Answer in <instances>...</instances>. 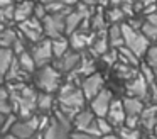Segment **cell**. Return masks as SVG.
<instances>
[{
	"instance_id": "cell-26",
	"label": "cell",
	"mask_w": 157,
	"mask_h": 139,
	"mask_svg": "<svg viewBox=\"0 0 157 139\" xmlns=\"http://www.w3.org/2000/svg\"><path fill=\"white\" fill-rule=\"evenodd\" d=\"M118 61L120 63H123V64H128V66H139V61H140V58L137 56L133 51H130L127 46H122V47H118Z\"/></svg>"
},
{
	"instance_id": "cell-22",
	"label": "cell",
	"mask_w": 157,
	"mask_h": 139,
	"mask_svg": "<svg viewBox=\"0 0 157 139\" xmlns=\"http://www.w3.org/2000/svg\"><path fill=\"white\" fill-rule=\"evenodd\" d=\"M85 20H86V17L79 10H69L68 15H66V36H69L71 32L78 31Z\"/></svg>"
},
{
	"instance_id": "cell-6",
	"label": "cell",
	"mask_w": 157,
	"mask_h": 139,
	"mask_svg": "<svg viewBox=\"0 0 157 139\" xmlns=\"http://www.w3.org/2000/svg\"><path fill=\"white\" fill-rule=\"evenodd\" d=\"M66 14H48L42 19V29H44V36L49 39H56L66 34Z\"/></svg>"
},
{
	"instance_id": "cell-1",
	"label": "cell",
	"mask_w": 157,
	"mask_h": 139,
	"mask_svg": "<svg viewBox=\"0 0 157 139\" xmlns=\"http://www.w3.org/2000/svg\"><path fill=\"white\" fill-rule=\"evenodd\" d=\"M7 88L10 93L12 112L21 119L34 115V112L37 110V93L34 88L27 87L24 81L7 83Z\"/></svg>"
},
{
	"instance_id": "cell-8",
	"label": "cell",
	"mask_w": 157,
	"mask_h": 139,
	"mask_svg": "<svg viewBox=\"0 0 157 139\" xmlns=\"http://www.w3.org/2000/svg\"><path fill=\"white\" fill-rule=\"evenodd\" d=\"M19 32L29 41V43L36 44L41 39H44V29H42V20L37 17H29V19L19 22Z\"/></svg>"
},
{
	"instance_id": "cell-10",
	"label": "cell",
	"mask_w": 157,
	"mask_h": 139,
	"mask_svg": "<svg viewBox=\"0 0 157 139\" xmlns=\"http://www.w3.org/2000/svg\"><path fill=\"white\" fill-rule=\"evenodd\" d=\"M79 61H81V53L75 49H69L68 53H64L61 58H56L54 59V64L52 66L59 71V73H64V75H69L71 71H75L78 68Z\"/></svg>"
},
{
	"instance_id": "cell-41",
	"label": "cell",
	"mask_w": 157,
	"mask_h": 139,
	"mask_svg": "<svg viewBox=\"0 0 157 139\" xmlns=\"http://www.w3.org/2000/svg\"><path fill=\"white\" fill-rule=\"evenodd\" d=\"M81 3H85V5H88V7H95V5H98V0H79Z\"/></svg>"
},
{
	"instance_id": "cell-33",
	"label": "cell",
	"mask_w": 157,
	"mask_h": 139,
	"mask_svg": "<svg viewBox=\"0 0 157 139\" xmlns=\"http://www.w3.org/2000/svg\"><path fill=\"white\" fill-rule=\"evenodd\" d=\"M0 112L2 114H10L12 112L10 93H9V88L4 85H0Z\"/></svg>"
},
{
	"instance_id": "cell-39",
	"label": "cell",
	"mask_w": 157,
	"mask_h": 139,
	"mask_svg": "<svg viewBox=\"0 0 157 139\" xmlns=\"http://www.w3.org/2000/svg\"><path fill=\"white\" fill-rule=\"evenodd\" d=\"M48 15V10H46V5L44 3H37V5L34 7V17H37V19H44V17Z\"/></svg>"
},
{
	"instance_id": "cell-49",
	"label": "cell",
	"mask_w": 157,
	"mask_h": 139,
	"mask_svg": "<svg viewBox=\"0 0 157 139\" xmlns=\"http://www.w3.org/2000/svg\"><path fill=\"white\" fill-rule=\"evenodd\" d=\"M2 81H4V76H2V75H0V85H2Z\"/></svg>"
},
{
	"instance_id": "cell-45",
	"label": "cell",
	"mask_w": 157,
	"mask_h": 139,
	"mask_svg": "<svg viewBox=\"0 0 157 139\" xmlns=\"http://www.w3.org/2000/svg\"><path fill=\"white\" fill-rule=\"evenodd\" d=\"M14 0H0V7H7V5H12Z\"/></svg>"
},
{
	"instance_id": "cell-20",
	"label": "cell",
	"mask_w": 157,
	"mask_h": 139,
	"mask_svg": "<svg viewBox=\"0 0 157 139\" xmlns=\"http://www.w3.org/2000/svg\"><path fill=\"white\" fill-rule=\"evenodd\" d=\"M106 36H108L110 47H113V49H118V47L125 46L123 31H122V26H120V24H112V26L106 29Z\"/></svg>"
},
{
	"instance_id": "cell-31",
	"label": "cell",
	"mask_w": 157,
	"mask_h": 139,
	"mask_svg": "<svg viewBox=\"0 0 157 139\" xmlns=\"http://www.w3.org/2000/svg\"><path fill=\"white\" fill-rule=\"evenodd\" d=\"M117 134L122 139H140L142 137V132H140L139 127H128L125 124L117 127Z\"/></svg>"
},
{
	"instance_id": "cell-2",
	"label": "cell",
	"mask_w": 157,
	"mask_h": 139,
	"mask_svg": "<svg viewBox=\"0 0 157 139\" xmlns=\"http://www.w3.org/2000/svg\"><path fill=\"white\" fill-rule=\"evenodd\" d=\"M85 104H86V97L83 93L81 87L73 81H66L59 87L58 90V105L63 114L66 117H69L73 121L75 115L78 114L81 108H85Z\"/></svg>"
},
{
	"instance_id": "cell-9",
	"label": "cell",
	"mask_w": 157,
	"mask_h": 139,
	"mask_svg": "<svg viewBox=\"0 0 157 139\" xmlns=\"http://www.w3.org/2000/svg\"><path fill=\"white\" fill-rule=\"evenodd\" d=\"M31 54L36 61V66H48L51 64V61L54 59V54H52V46H51V39H41L39 43H36L34 46L31 47Z\"/></svg>"
},
{
	"instance_id": "cell-34",
	"label": "cell",
	"mask_w": 157,
	"mask_h": 139,
	"mask_svg": "<svg viewBox=\"0 0 157 139\" xmlns=\"http://www.w3.org/2000/svg\"><path fill=\"white\" fill-rule=\"evenodd\" d=\"M10 20H14V3L7 7H0V22L7 26Z\"/></svg>"
},
{
	"instance_id": "cell-15",
	"label": "cell",
	"mask_w": 157,
	"mask_h": 139,
	"mask_svg": "<svg viewBox=\"0 0 157 139\" xmlns=\"http://www.w3.org/2000/svg\"><path fill=\"white\" fill-rule=\"evenodd\" d=\"M106 119H108L110 124H112L115 129L125 124L127 114H125V108H123V102L122 100H112L110 108H108V114H106Z\"/></svg>"
},
{
	"instance_id": "cell-42",
	"label": "cell",
	"mask_w": 157,
	"mask_h": 139,
	"mask_svg": "<svg viewBox=\"0 0 157 139\" xmlns=\"http://www.w3.org/2000/svg\"><path fill=\"white\" fill-rule=\"evenodd\" d=\"M100 139H122L118 134H113V132H110V134H105V136H101Z\"/></svg>"
},
{
	"instance_id": "cell-43",
	"label": "cell",
	"mask_w": 157,
	"mask_h": 139,
	"mask_svg": "<svg viewBox=\"0 0 157 139\" xmlns=\"http://www.w3.org/2000/svg\"><path fill=\"white\" fill-rule=\"evenodd\" d=\"M140 3H142V7H149V5L157 3V0H140Z\"/></svg>"
},
{
	"instance_id": "cell-5",
	"label": "cell",
	"mask_w": 157,
	"mask_h": 139,
	"mask_svg": "<svg viewBox=\"0 0 157 139\" xmlns=\"http://www.w3.org/2000/svg\"><path fill=\"white\" fill-rule=\"evenodd\" d=\"M122 31H123V39H125V46L130 51L137 54L139 58L145 56L147 49L150 46V41L145 37V34L139 29H133L128 22L122 24Z\"/></svg>"
},
{
	"instance_id": "cell-12",
	"label": "cell",
	"mask_w": 157,
	"mask_h": 139,
	"mask_svg": "<svg viewBox=\"0 0 157 139\" xmlns=\"http://www.w3.org/2000/svg\"><path fill=\"white\" fill-rule=\"evenodd\" d=\"M95 36H96V32H93V31L78 29L69 34V46H71V49L78 51V53L79 51H85L86 47L91 46Z\"/></svg>"
},
{
	"instance_id": "cell-4",
	"label": "cell",
	"mask_w": 157,
	"mask_h": 139,
	"mask_svg": "<svg viewBox=\"0 0 157 139\" xmlns=\"http://www.w3.org/2000/svg\"><path fill=\"white\" fill-rule=\"evenodd\" d=\"M34 80H36V85H37L39 90L48 92V93H54L61 87V73L52 64L37 68L34 73Z\"/></svg>"
},
{
	"instance_id": "cell-29",
	"label": "cell",
	"mask_w": 157,
	"mask_h": 139,
	"mask_svg": "<svg viewBox=\"0 0 157 139\" xmlns=\"http://www.w3.org/2000/svg\"><path fill=\"white\" fill-rule=\"evenodd\" d=\"M17 36H19V32H15L12 27H4V29H0V47H10L12 49Z\"/></svg>"
},
{
	"instance_id": "cell-32",
	"label": "cell",
	"mask_w": 157,
	"mask_h": 139,
	"mask_svg": "<svg viewBox=\"0 0 157 139\" xmlns=\"http://www.w3.org/2000/svg\"><path fill=\"white\" fill-rule=\"evenodd\" d=\"M105 15H106V20L110 24H120L123 20V17H125V12L118 5H110V9L105 12Z\"/></svg>"
},
{
	"instance_id": "cell-23",
	"label": "cell",
	"mask_w": 157,
	"mask_h": 139,
	"mask_svg": "<svg viewBox=\"0 0 157 139\" xmlns=\"http://www.w3.org/2000/svg\"><path fill=\"white\" fill-rule=\"evenodd\" d=\"M95 71H96V66H95V59H93V56L91 54L88 56V54L81 53V61H79L78 68L75 70V73L78 75V76L85 78V76H88V75L95 73Z\"/></svg>"
},
{
	"instance_id": "cell-46",
	"label": "cell",
	"mask_w": 157,
	"mask_h": 139,
	"mask_svg": "<svg viewBox=\"0 0 157 139\" xmlns=\"http://www.w3.org/2000/svg\"><path fill=\"white\" fill-rule=\"evenodd\" d=\"M7 115H9V114H2V112H0V129H2V125H4V122H5V119H7Z\"/></svg>"
},
{
	"instance_id": "cell-48",
	"label": "cell",
	"mask_w": 157,
	"mask_h": 139,
	"mask_svg": "<svg viewBox=\"0 0 157 139\" xmlns=\"http://www.w3.org/2000/svg\"><path fill=\"white\" fill-rule=\"evenodd\" d=\"M152 70H154V76H155V81H157V64H155V66H152Z\"/></svg>"
},
{
	"instance_id": "cell-44",
	"label": "cell",
	"mask_w": 157,
	"mask_h": 139,
	"mask_svg": "<svg viewBox=\"0 0 157 139\" xmlns=\"http://www.w3.org/2000/svg\"><path fill=\"white\" fill-rule=\"evenodd\" d=\"M0 139H19V137H17V136H14L12 132H7V134L0 136Z\"/></svg>"
},
{
	"instance_id": "cell-18",
	"label": "cell",
	"mask_w": 157,
	"mask_h": 139,
	"mask_svg": "<svg viewBox=\"0 0 157 139\" xmlns=\"http://www.w3.org/2000/svg\"><path fill=\"white\" fill-rule=\"evenodd\" d=\"M34 7H36V3L32 0H22V2H19L14 7V20L22 22V20L32 17L34 15Z\"/></svg>"
},
{
	"instance_id": "cell-21",
	"label": "cell",
	"mask_w": 157,
	"mask_h": 139,
	"mask_svg": "<svg viewBox=\"0 0 157 139\" xmlns=\"http://www.w3.org/2000/svg\"><path fill=\"white\" fill-rule=\"evenodd\" d=\"M140 31L145 34L149 41H157V12L145 15V20L142 22Z\"/></svg>"
},
{
	"instance_id": "cell-19",
	"label": "cell",
	"mask_w": 157,
	"mask_h": 139,
	"mask_svg": "<svg viewBox=\"0 0 157 139\" xmlns=\"http://www.w3.org/2000/svg\"><path fill=\"white\" fill-rule=\"evenodd\" d=\"M123 108H125V114L127 117H140V114H142L144 110V100H140V98L137 97H125L123 98Z\"/></svg>"
},
{
	"instance_id": "cell-38",
	"label": "cell",
	"mask_w": 157,
	"mask_h": 139,
	"mask_svg": "<svg viewBox=\"0 0 157 139\" xmlns=\"http://www.w3.org/2000/svg\"><path fill=\"white\" fill-rule=\"evenodd\" d=\"M145 63L150 64V66H155L157 64V44L149 46V49L145 53Z\"/></svg>"
},
{
	"instance_id": "cell-27",
	"label": "cell",
	"mask_w": 157,
	"mask_h": 139,
	"mask_svg": "<svg viewBox=\"0 0 157 139\" xmlns=\"http://www.w3.org/2000/svg\"><path fill=\"white\" fill-rule=\"evenodd\" d=\"M17 61H19V64H21L22 70H24L25 73H29V75L36 73V70H37L36 61H34V58H32L31 51H24V53H21L17 56Z\"/></svg>"
},
{
	"instance_id": "cell-14",
	"label": "cell",
	"mask_w": 157,
	"mask_h": 139,
	"mask_svg": "<svg viewBox=\"0 0 157 139\" xmlns=\"http://www.w3.org/2000/svg\"><path fill=\"white\" fill-rule=\"evenodd\" d=\"M103 83H105V81H103V76L100 73H96V71L83 78L81 90H83V93H85L86 100H91L95 95H98L100 92L103 90Z\"/></svg>"
},
{
	"instance_id": "cell-35",
	"label": "cell",
	"mask_w": 157,
	"mask_h": 139,
	"mask_svg": "<svg viewBox=\"0 0 157 139\" xmlns=\"http://www.w3.org/2000/svg\"><path fill=\"white\" fill-rule=\"evenodd\" d=\"M96 127H98L100 134L105 136V134H110V132H113V125L110 124V121L106 117H96Z\"/></svg>"
},
{
	"instance_id": "cell-3",
	"label": "cell",
	"mask_w": 157,
	"mask_h": 139,
	"mask_svg": "<svg viewBox=\"0 0 157 139\" xmlns=\"http://www.w3.org/2000/svg\"><path fill=\"white\" fill-rule=\"evenodd\" d=\"M71 127L73 121L69 117H66L61 110H56L54 115L49 119V124L44 127V131L41 132L42 139H69L71 136Z\"/></svg>"
},
{
	"instance_id": "cell-37",
	"label": "cell",
	"mask_w": 157,
	"mask_h": 139,
	"mask_svg": "<svg viewBox=\"0 0 157 139\" xmlns=\"http://www.w3.org/2000/svg\"><path fill=\"white\" fill-rule=\"evenodd\" d=\"M140 75H142V76L145 78L149 85L155 81V76H154V70H152V66H150V64H147V63L140 64Z\"/></svg>"
},
{
	"instance_id": "cell-16",
	"label": "cell",
	"mask_w": 157,
	"mask_h": 139,
	"mask_svg": "<svg viewBox=\"0 0 157 139\" xmlns=\"http://www.w3.org/2000/svg\"><path fill=\"white\" fill-rule=\"evenodd\" d=\"M112 49L110 47V43H108V36H106V31H101V32H96L95 39H93L91 46H90V53H91V56H100L101 58L105 53H108V51Z\"/></svg>"
},
{
	"instance_id": "cell-40",
	"label": "cell",
	"mask_w": 157,
	"mask_h": 139,
	"mask_svg": "<svg viewBox=\"0 0 157 139\" xmlns=\"http://www.w3.org/2000/svg\"><path fill=\"white\" fill-rule=\"evenodd\" d=\"M69 139H98V137L88 134V132H83V131H73L71 136H69Z\"/></svg>"
},
{
	"instance_id": "cell-47",
	"label": "cell",
	"mask_w": 157,
	"mask_h": 139,
	"mask_svg": "<svg viewBox=\"0 0 157 139\" xmlns=\"http://www.w3.org/2000/svg\"><path fill=\"white\" fill-rule=\"evenodd\" d=\"M51 2H63V0H41V3H51Z\"/></svg>"
},
{
	"instance_id": "cell-7",
	"label": "cell",
	"mask_w": 157,
	"mask_h": 139,
	"mask_svg": "<svg viewBox=\"0 0 157 139\" xmlns=\"http://www.w3.org/2000/svg\"><path fill=\"white\" fill-rule=\"evenodd\" d=\"M39 124H41V117H37V115L17 119L12 125L10 132L14 136H17L19 139H32L39 131Z\"/></svg>"
},
{
	"instance_id": "cell-13",
	"label": "cell",
	"mask_w": 157,
	"mask_h": 139,
	"mask_svg": "<svg viewBox=\"0 0 157 139\" xmlns=\"http://www.w3.org/2000/svg\"><path fill=\"white\" fill-rule=\"evenodd\" d=\"M127 92H128L130 97H137V98H140V100H145V98L150 97V85L147 83V80L139 73L127 83Z\"/></svg>"
},
{
	"instance_id": "cell-50",
	"label": "cell",
	"mask_w": 157,
	"mask_h": 139,
	"mask_svg": "<svg viewBox=\"0 0 157 139\" xmlns=\"http://www.w3.org/2000/svg\"><path fill=\"white\" fill-rule=\"evenodd\" d=\"M32 139H37V137H36V136H34V137H32ZM39 139H42V137H39Z\"/></svg>"
},
{
	"instance_id": "cell-17",
	"label": "cell",
	"mask_w": 157,
	"mask_h": 139,
	"mask_svg": "<svg viewBox=\"0 0 157 139\" xmlns=\"http://www.w3.org/2000/svg\"><path fill=\"white\" fill-rule=\"evenodd\" d=\"M140 125L147 131H154L157 127V104L144 107L140 114Z\"/></svg>"
},
{
	"instance_id": "cell-25",
	"label": "cell",
	"mask_w": 157,
	"mask_h": 139,
	"mask_svg": "<svg viewBox=\"0 0 157 139\" xmlns=\"http://www.w3.org/2000/svg\"><path fill=\"white\" fill-rule=\"evenodd\" d=\"M51 46H52V54H54V59L56 58H61L64 53H68L71 49L69 46V39L64 36L61 37H56V39H51Z\"/></svg>"
},
{
	"instance_id": "cell-24",
	"label": "cell",
	"mask_w": 157,
	"mask_h": 139,
	"mask_svg": "<svg viewBox=\"0 0 157 139\" xmlns=\"http://www.w3.org/2000/svg\"><path fill=\"white\" fill-rule=\"evenodd\" d=\"M14 59H15V54L10 47H0V75L2 76H5V73L9 71Z\"/></svg>"
},
{
	"instance_id": "cell-11",
	"label": "cell",
	"mask_w": 157,
	"mask_h": 139,
	"mask_svg": "<svg viewBox=\"0 0 157 139\" xmlns=\"http://www.w3.org/2000/svg\"><path fill=\"white\" fill-rule=\"evenodd\" d=\"M112 100H113V98H112V92L103 88L98 95H95V97L90 100V108L93 110V114H95L96 117H106Z\"/></svg>"
},
{
	"instance_id": "cell-30",
	"label": "cell",
	"mask_w": 157,
	"mask_h": 139,
	"mask_svg": "<svg viewBox=\"0 0 157 139\" xmlns=\"http://www.w3.org/2000/svg\"><path fill=\"white\" fill-rule=\"evenodd\" d=\"M52 104H54L52 93H48V92L37 93V110L41 112V114H48L52 108Z\"/></svg>"
},
{
	"instance_id": "cell-28",
	"label": "cell",
	"mask_w": 157,
	"mask_h": 139,
	"mask_svg": "<svg viewBox=\"0 0 157 139\" xmlns=\"http://www.w3.org/2000/svg\"><path fill=\"white\" fill-rule=\"evenodd\" d=\"M106 24H108V20H106V15L103 10H98V12L91 14V17H90V26H91L93 32L106 31Z\"/></svg>"
},
{
	"instance_id": "cell-36",
	"label": "cell",
	"mask_w": 157,
	"mask_h": 139,
	"mask_svg": "<svg viewBox=\"0 0 157 139\" xmlns=\"http://www.w3.org/2000/svg\"><path fill=\"white\" fill-rule=\"evenodd\" d=\"M12 51H14L15 56H19L21 53H24V51H27V39H25L24 36H22L21 32H19L17 39H15L14 46H12Z\"/></svg>"
},
{
	"instance_id": "cell-51",
	"label": "cell",
	"mask_w": 157,
	"mask_h": 139,
	"mask_svg": "<svg viewBox=\"0 0 157 139\" xmlns=\"http://www.w3.org/2000/svg\"><path fill=\"white\" fill-rule=\"evenodd\" d=\"M17 2H22V0H17Z\"/></svg>"
}]
</instances>
